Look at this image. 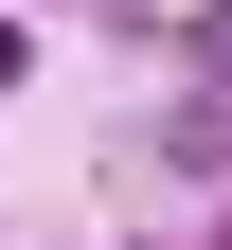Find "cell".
Returning <instances> with one entry per match:
<instances>
[]
</instances>
